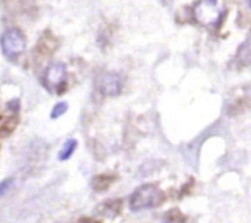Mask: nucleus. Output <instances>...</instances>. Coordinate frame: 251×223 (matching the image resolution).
<instances>
[{"label":"nucleus","mask_w":251,"mask_h":223,"mask_svg":"<svg viewBox=\"0 0 251 223\" xmlns=\"http://www.w3.org/2000/svg\"><path fill=\"white\" fill-rule=\"evenodd\" d=\"M76 149H77V140L76 139L66 140V141L63 144V146H61L60 151H59V154H58L59 161L61 162L68 161V159L73 156Z\"/></svg>","instance_id":"nucleus-6"},{"label":"nucleus","mask_w":251,"mask_h":223,"mask_svg":"<svg viewBox=\"0 0 251 223\" xmlns=\"http://www.w3.org/2000/svg\"><path fill=\"white\" fill-rule=\"evenodd\" d=\"M164 201V193L154 184L139 186L130 196L129 205L132 211H144L158 207Z\"/></svg>","instance_id":"nucleus-1"},{"label":"nucleus","mask_w":251,"mask_h":223,"mask_svg":"<svg viewBox=\"0 0 251 223\" xmlns=\"http://www.w3.org/2000/svg\"><path fill=\"white\" fill-rule=\"evenodd\" d=\"M239 58L244 63H251V41L243 44L239 50Z\"/></svg>","instance_id":"nucleus-8"},{"label":"nucleus","mask_w":251,"mask_h":223,"mask_svg":"<svg viewBox=\"0 0 251 223\" xmlns=\"http://www.w3.org/2000/svg\"><path fill=\"white\" fill-rule=\"evenodd\" d=\"M194 17L202 26H215L222 16L218 0H199L193 9Z\"/></svg>","instance_id":"nucleus-2"},{"label":"nucleus","mask_w":251,"mask_h":223,"mask_svg":"<svg viewBox=\"0 0 251 223\" xmlns=\"http://www.w3.org/2000/svg\"><path fill=\"white\" fill-rule=\"evenodd\" d=\"M66 78V66L63 63H51L46 70V82L51 87L61 85Z\"/></svg>","instance_id":"nucleus-5"},{"label":"nucleus","mask_w":251,"mask_h":223,"mask_svg":"<svg viewBox=\"0 0 251 223\" xmlns=\"http://www.w3.org/2000/svg\"><path fill=\"white\" fill-rule=\"evenodd\" d=\"M14 183H15L14 178H6L4 179V180L0 181V198H1L2 196H4L5 194L12 188Z\"/></svg>","instance_id":"nucleus-9"},{"label":"nucleus","mask_w":251,"mask_h":223,"mask_svg":"<svg viewBox=\"0 0 251 223\" xmlns=\"http://www.w3.org/2000/svg\"><path fill=\"white\" fill-rule=\"evenodd\" d=\"M68 109H69V104L66 102L56 103V104L53 107V109H51L50 118L51 119H58V118H60L61 115L65 114V113L68 112Z\"/></svg>","instance_id":"nucleus-7"},{"label":"nucleus","mask_w":251,"mask_h":223,"mask_svg":"<svg viewBox=\"0 0 251 223\" xmlns=\"http://www.w3.org/2000/svg\"><path fill=\"white\" fill-rule=\"evenodd\" d=\"M0 46H1L2 53L7 58H16L25 51L26 38L19 28H9L2 33L0 38Z\"/></svg>","instance_id":"nucleus-3"},{"label":"nucleus","mask_w":251,"mask_h":223,"mask_svg":"<svg viewBox=\"0 0 251 223\" xmlns=\"http://www.w3.org/2000/svg\"><path fill=\"white\" fill-rule=\"evenodd\" d=\"M248 2H249V6H250V9H251V0H249V1H248Z\"/></svg>","instance_id":"nucleus-10"},{"label":"nucleus","mask_w":251,"mask_h":223,"mask_svg":"<svg viewBox=\"0 0 251 223\" xmlns=\"http://www.w3.org/2000/svg\"><path fill=\"white\" fill-rule=\"evenodd\" d=\"M98 90L108 97L118 96L123 90L122 76L117 73H104L98 77Z\"/></svg>","instance_id":"nucleus-4"}]
</instances>
